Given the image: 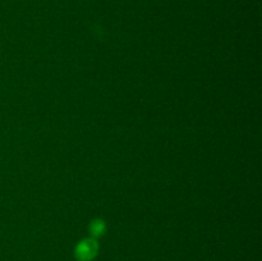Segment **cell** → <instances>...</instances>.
Instances as JSON below:
<instances>
[{"label":"cell","instance_id":"cell-1","mask_svg":"<svg viewBox=\"0 0 262 261\" xmlns=\"http://www.w3.org/2000/svg\"><path fill=\"white\" fill-rule=\"evenodd\" d=\"M100 250L99 242L95 238H84L77 243L74 248V257L77 261H92Z\"/></svg>","mask_w":262,"mask_h":261},{"label":"cell","instance_id":"cell-2","mask_svg":"<svg viewBox=\"0 0 262 261\" xmlns=\"http://www.w3.org/2000/svg\"><path fill=\"white\" fill-rule=\"evenodd\" d=\"M90 233H91L92 238H97V237H101L102 234L105 233L106 230V225H105V222L101 219H95L90 223Z\"/></svg>","mask_w":262,"mask_h":261}]
</instances>
